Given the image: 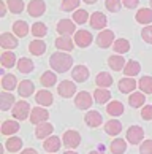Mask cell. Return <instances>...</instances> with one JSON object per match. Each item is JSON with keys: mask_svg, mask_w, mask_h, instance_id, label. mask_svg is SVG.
<instances>
[{"mask_svg": "<svg viewBox=\"0 0 152 154\" xmlns=\"http://www.w3.org/2000/svg\"><path fill=\"white\" fill-rule=\"evenodd\" d=\"M109 149H111L112 154H124V152H125V149H127V141L122 140V138H116L111 143Z\"/></svg>", "mask_w": 152, "mask_h": 154, "instance_id": "obj_36", "label": "cell"}, {"mask_svg": "<svg viewBox=\"0 0 152 154\" xmlns=\"http://www.w3.org/2000/svg\"><path fill=\"white\" fill-rule=\"evenodd\" d=\"M21 154H38L37 149H33V148H27V149H24Z\"/></svg>", "mask_w": 152, "mask_h": 154, "instance_id": "obj_52", "label": "cell"}, {"mask_svg": "<svg viewBox=\"0 0 152 154\" xmlns=\"http://www.w3.org/2000/svg\"><path fill=\"white\" fill-rule=\"evenodd\" d=\"M64 143V141H60L59 137H48L46 141H43V148L46 149L48 152H55L60 149V145Z\"/></svg>", "mask_w": 152, "mask_h": 154, "instance_id": "obj_18", "label": "cell"}, {"mask_svg": "<svg viewBox=\"0 0 152 154\" xmlns=\"http://www.w3.org/2000/svg\"><path fill=\"white\" fill-rule=\"evenodd\" d=\"M27 11H29V14L33 16V18H38V16L44 14V11H46V3H44L43 0H32V2L27 5Z\"/></svg>", "mask_w": 152, "mask_h": 154, "instance_id": "obj_10", "label": "cell"}, {"mask_svg": "<svg viewBox=\"0 0 152 154\" xmlns=\"http://www.w3.org/2000/svg\"><path fill=\"white\" fill-rule=\"evenodd\" d=\"M8 10L14 14H19L24 11V0H7Z\"/></svg>", "mask_w": 152, "mask_h": 154, "instance_id": "obj_39", "label": "cell"}, {"mask_svg": "<svg viewBox=\"0 0 152 154\" xmlns=\"http://www.w3.org/2000/svg\"><path fill=\"white\" fill-rule=\"evenodd\" d=\"M40 81H41V84H43L44 88H52L54 84L57 83V76H55V73H52L51 70H48V72H44L43 75H41Z\"/></svg>", "mask_w": 152, "mask_h": 154, "instance_id": "obj_32", "label": "cell"}, {"mask_svg": "<svg viewBox=\"0 0 152 154\" xmlns=\"http://www.w3.org/2000/svg\"><path fill=\"white\" fill-rule=\"evenodd\" d=\"M135 19H136V22H139V24L151 26V22H152V10L151 8H141V10H138L136 14H135Z\"/></svg>", "mask_w": 152, "mask_h": 154, "instance_id": "obj_17", "label": "cell"}, {"mask_svg": "<svg viewBox=\"0 0 152 154\" xmlns=\"http://www.w3.org/2000/svg\"><path fill=\"white\" fill-rule=\"evenodd\" d=\"M0 46L3 49H13V48L18 46V40H16V37L13 33L5 32V33H2V37H0Z\"/></svg>", "mask_w": 152, "mask_h": 154, "instance_id": "obj_16", "label": "cell"}, {"mask_svg": "<svg viewBox=\"0 0 152 154\" xmlns=\"http://www.w3.org/2000/svg\"><path fill=\"white\" fill-rule=\"evenodd\" d=\"M49 64L54 72L57 73H65L68 72L73 65V57L67 53H54L49 57Z\"/></svg>", "mask_w": 152, "mask_h": 154, "instance_id": "obj_1", "label": "cell"}, {"mask_svg": "<svg viewBox=\"0 0 152 154\" xmlns=\"http://www.w3.org/2000/svg\"><path fill=\"white\" fill-rule=\"evenodd\" d=\"M122 3L125 5L128 10H133V8H136V7H138L139 0H122Z\"/></svg>", "mask_w": 152, "mask_h": 154, "instance_id": "obj_50", "label": "cell"}, {"mask_svg": "<svg viewBox=\"0 0 152 154\" xmlns=\"http://www.w3.org/2000/svg\"><path fill=\"white\" fill-rule=\"evenodd\" d=\"M84 122H86L89 127H98V125H101V122H103V118H101V115L98 111L91 110L89 113L84 115Z\"/></svg>", "mask_w": 152, "mask_h": 154, "instance_id": "obj_13", "label": "cell"}, {"mask_svg": "<svg viewBox=\"0 0 152 154\" xmlns=\"http://www.w3.org/2000/svg\"><path fill=\"white\" fill-rule=\"evenodd\" d=\"M57 91H59V95H60V97L70 99V97L75 95V92H76V86H75V83H73V81H68V79H65V81H62V83L59 84Z\"/></svg>", "mask_w": 152, "mask_h": 154, "instance_id": "obj_11", "label": "cell"}, {"mask_svg": "<svg viewBox=\"0 0 152 154\" xmlns=\"http://www.w3.org/2000/svg\"><path fill=\"white\" fill-rule=\"evenodd\" d=\"M0 129H2V134L3 135H13V134L18 132L21 127H19V124L16 122L14 119H10V121H3Z\"/></svg>", "mask_w": 152, "mask_h": 154, "instance_id": "obj_27", "label": "cell"}, {"mask_svg": "<svg viewBox=\"0 0 152 154\" xmlns=\"http://www.w3.org/2000/svg\"><path fill=\"white\" fill-rule=\"evenodd\" d=\"M105 5H106V10L108 11L116 13V11H119L121 7H122V0H106Z\"/></svg>", "mask_w": 152, "mask_h": 154, "instance_id": "obj_46", "label": "cell"}, {"mask_svg": "<svg viewBox=\"0 0 152 154\" xmlns=\"http://www.w3.org/2000/svg\"><path fill=\"white\" fill-rule=\"evenodd\" d=\"M92 102H94V97L87 92V91H81L78 92V95L75 97V105L78 110H89L92 106Z\"/></svg>", "mask_w": 152, "mask_h": 154, "instance_id": "obj_2", "label": "cell"}, {"mask_svg": "<svg viewBox=\"0 0 152 154\" xmlns=\"http://www.w3.org/2000/svg\"><path fill=\"white\" fill-rule=\"evenodd\" d=\"M13 30H14V35H18V37H27V33H29V24L25 21H16L13 24Z\"/></svg>", "mask_w": 152, "mask_h": 154, "instance_id": "obj_35", "label": "cell"}, {"mask_svg": "<svg viewBox=\"0 0 152 154\" xmlns=\"http://www.w3.org/2000/svg\"><path fill=\"white\" fill-rule=\"evenodd\" d=\"M106 16L101 13V11H95V13L91 14V27L92 29H97V30H101L103 27H106Z\"/></svg>", "mask_w": 152, "mask_h": 154, "instance_id": "obj_12", "label": "cell"}, {"mask_svg": "<svg viewBox=\"0 0 152 154\" xmlns=\"http://www.w3.org/2000/svg\"><path fill=\"white\" fill-rule=\"evenodd\" d=\"M30 113V105L27 103L25 100H19L14 103V108H13V116L16 119H19V121H22V119H27V116H29Z\"/></svg>", "mask_w": 152, "mask_h": 154, "instance_id": "obj_3", "label": "cell"}, {"mask_svg": "<svg viewBox=\"0 0 152 154\" xmlns=\"http://www.w3.org/2000/svg\"><path fill=\"white\" fill-rule=\"evenodd\" d=\"M143 137H144L143 127H139V125H132V127H128V130H127V140L130 141V145H138L139 141L143 140Z\"/></svg>", "mask_w": 152, "mask_h": 154, "instance_id": "obj_8", "label": "cell"}, {"mask_svg": "<svg viewBox=\"0 0 152 154\" xmlns=\"http://www.w3.org/2000/svg\"><path fill=\"white\" fill-rule=\"evenodd\" d=\"M16 83H18V79H16L14 75H11V73H8V75H5L2 78V88L5 91H13L16 88Z\"/></svg>", "mask_w": 152, "mask_h": 154, "instance_id": "obj_38", "label": "cell"}, {"mask_svg": "<svg viewBox=\"0 0 152 154\" xmlns=\"http://www.w3.org/2000/svg\"><path fill=\"white\" fill-rule=\"evenodd\" d=\"M139 89L144 94H152V76H143L139 79Z\"/></svg>", "mask_w": 152, "mask_h": 154, "instance_id": "obj_45", "label": "cell"}, {"mask_svg": "<svg viewBox=\"0 0 152 154\" xmlns=\"http://www.w3.org/2000/svg\"><path fill=\"white\" fill-rule=\"evenodd\" d=\"M62 140H64V145L67 148H71L73 149V148H78V145L81 143V135L76 130H67V132H64Z\"/></svg>", "mask_w": 152, "mask_h": 154, "instance_id": "obj_5", "label": "cell"}, {"mask_svg": "<svg viewBox=\"0 0 152 154\" xmlns=\"http://www.w3.org/2000/svg\"><path fill=\"white\" fill-rule=\"evenodd\" d=\"M95 83H97V86L98 88H105V89H108L111 84H112V78L109 73H106V72H101L97 75V78H95Z\"/></svg>", "mask_w": 152, "mask_h": 154, "instance_id": "obj_30", "label": "cell"}, {"mask_svg": "<svg viewBox=\"0 0 152 154\" xmlns=\"http://www.w3.org/2000/svg\"><path fill=\"white\" fill-rule=\"evenodd\" d=\"M29 51L33 56H43L44 51H46V43L43 40H33L29 45Z\"/></svg>", "mask_w": 152, "mask_h": 154, "instance_id": "obj_26", "label": "cell"}, {"mask_svg": "<svg viewBox=\"0 0 152 154\" xmlns=\"http://www.w3.org/2000/svg\"><path fill=\"white\" fill-rule=\"evenodd\" d=\"M141 118L144 119V121H151V119H152V105L143 106V110H141Z\"/></svg>", "mask_w": 152, "mask_h": 154, "instance_id": "obj_48", "label": "cell"}, {"mask_svg": "<svg viewBox=\"0 0 152 154\" xmlns=\"http://www.w3.org/2000/svg\"><path fill=\"white\" fill-rule=\"evenodd\" d=\"M82 2L87 5H94V3H97V0H82Z\"/></svg>", "mask_w": 152, "mask_h": 154, "instance_id": "obj_53", "label": "cell"}, {"mask_svg": "<svg viewBox=\"0 0 152 154\" xmlns=\"http://www.w3.org/2000/svg\"><path fill=\"white\" fill-rule=\"evenodd\" d=\"M95 42H97V45L100 48H109L111 45H114V33L108 29H103L97 35Z\"/></svg>", "mask_w": 152, "mask_h": 154, "instance_id": "obj_4", "label": "cell"}, {"mask_svg": "<svg viewBox=\"0 0 152 154\" xmlns=\"http://www.w3.org/2000/svg\"><path fill=\"white\" fill-rule=\"evenodd\" d=\"M125 59L122 57L121 54H114V56H111V57L108 59V65H109V68L111 70H114V72H121V70H124V67H125Z\"/></svg>", "mask_w": 152, "mask_h": 154, "instance_id": "obj_22", "label": "cell"}, {"mask_svg": "<svg viewBox=\"0 0 152 154\" xmlns=\"http://www.w3.org/2000/svg\"><path fill=\"white\" fill-rule=\"evenodd\" d=\"M33 91H35V86H33V83L30 79H24V81L19 83L18 86V92L21 97H30L33 94Z\"/></svg>", "mask_w": 152, "mask_h": 154, "instance_id": "obj_23", "label": "cell"}, {"mask_svg": "<svg viewBox=\"0 0 152 154\" xmlns=\"http://www.w3.org/2000/svg\"><path fill=\"white\" fill-rule=\"evenodd\" d=\"M73 40H75V43L79 48H87L89 45L94 42V37H92V33L87 32V30H78L75 33V38Z\"/></svg>", "mask_w": 152, "mask_h": 154, "instance_id": "obj_9", "label": "cell"}, {"mask_svg": "<svg viewBox=\"0 0 152 154\" xmlns=\"http://www.w3.org/2000/svg\"><path fill=\"white\" fill-rule=\"evenodd\" d=\"M71 78L75 79L76 83H84L89 78V68L86 65H76L71 70Z\"/></svg>", "mask_w": 152, "mask_h": 154, "instance_id": "obj_14", "label": "cell"}, {"mask_svg": "<svg viewBox=\"0 0 152 154\" xmlns=\"http://www.w3.org/2000/svg\"><path fill=\"white\" fill-rule=\"evenodd\" d=\"M2 65L3 67H7V68H11V67H14L16 64V56L14 53H10V51H5V53H2Z\"/></svg>", "mask_w": 152, "mask_h": 154, "instance_id": "obj_41", "label": "cell"}, {"mask_svg": "<svg viewBox=\"0 0 152 154\" xmlns=\"http://www.w3.org/2000/svg\"><path fill=\"white\" fill-rule=\"evenodd\" d=\"M64 154H76V152H75V151H65Z\"/></svg>", "mask_w": 152, "mask_h": 154, "instance_id": "obj_55", "label": "cell"}, {"mask_svg": "<svg viewBox=\"0 0 152 154\" xmlns=\"http://www.w3.org/2000/svg\"><path fill=\"white\" fill-rule=\"evenodd\" d=\"M32 33L37 38H43L48 33V29H46V26H44L43 22H35V24L32 26Z\"/></svg>", "mask_w": 152, "mask_h": 154, "instance_id": "obj_44", "label": "cell"}, {"mask_svg": "<svg viewBox=\"0 0 152 154\" xmlns=\"http://www.w3.org/2000/svg\"><path fill=\"white\" fill-rule=\"evenodd\" d=\"M5 148H7L10 152H16L22 148V140L19 138V137H10V138L7 140V146Z\"/></svg>", "mask_w": 152, "mask_h": 154, "instance_id": "obj_37", "label": "cell"}, {"mask_svg": "<svg viewBox=\"0 0 152 154\" xmlns=\"http://www.w3.org/2000/svg\"><path fill=\"white\" fill-rule=\"evenodd\" d=\"M79 3H81V0H62L60 8L62 11H76Z\"/></svg>", "mask_w": 152, "mask_h": 154, "instance_id": "obj_42", "label": "cell"}, {"mask_svg": "<svg viewBox=\"0 0 152 154\" xmlns=\"http://www.w3.org/2000/svg\"><path fill=\"white\" fill-rule=\"evenodd\" d=\"M35 100H37V103L38 105H41V106H49V105H52L54 103V97L52 94L49 92V91H38L37 95H35Z\"/></svg>", "mask_w": 152, "mask_h": 154, "instance_id": "obj_15", "label": "cell"}, {"mask_svg": "<svg viewBox=\"0 0 152 154\" xmlns=\"http://www.w3.org/2000/svg\"><path fill=\"white\" fill-rule=\"evenodd\" d=\"M49 118V113L46 108L43 106H37L33 108V110L30 111V122L32 124H41V122H46Z\"/></svg>", "mask_w": 152, "mask_h": 154, "instance_id": "obj_7", "label": "cell"}, {"mask_svg": "<svg viewBox=\"0 0 152 154\" xmlns=\"http://www.w3.org/2000/svg\"><path fill=\"white\" fill-rule=\"evenodd\" d=\"M76 22L75 21H70V19H60L57 22V32L60 35H65V37H70L71 33H76Z\"/></svg>", "mask_w": 152, "mask_h": 154, "instance_id": "obj_6", "label": "cell"}, {"mask_svg": "<svg viewBox=\"0 0 152 154\" xmlns=\"http://www.w3.org/2000/svg\"><path fill=\"white\" fill-rule=\"evenodd\" d=\"M89 154H105V151H91Z\"/></svg>", "mask_w": 152, "mask_h": 154, "instance_id": "obj_54", "label": "cell"}, {"mask_svg": "<svg viewBox=\"0 0 152 154\" xmlns=\"http://www.w3.org/2000/svg\"><path fill=\"white\" fill-rule=\"evenodd\" d=\"M128 103L132 108H139L146 103V97L143 92H132L130 99H128Z\"/></svg>", "mask_w": 152, "mask_h": 154, "instance_id": "obj_31", "label": "cell"}, {"mask_svg": "<svg viewBox=\"0 0 152 154\" xmlns=\"http://www.w3.org/2000/svg\"><path fill=\"white\" fill-rule=\"evenodd\" d=\"M139 152H141V154H152V140L143 141L141 148H139Z\"/></svg>", "mask_w": 152, "mask_h": 154, "instance_id": "obj_49", "label": "cell"}, {"mask_svg": "<svg viewBox=\"0 0 152 154\" xmlns=\"http://www.w3.org/2000/svg\"><path fill=\"white\" fill-rule=\"evenodd\" d=\"M149 3H151V7H152V0H149Z\"/></svg>", "mask_w": 152, "mask_h": 154, "instance_id": "obj_56", "label": "cell"}, {"mask_svg": "<svg viewBox=\"0 0 152 154\" xmlns=\"http://www.w3.org/2000/svg\"><path fill=\"white\" fill-rule=\"evenodd\" d=\"M14 103H16L14 97L10 92H2V95H0V108H2V111H8Z\"/></svg>", "mask_w": 152, "mask_h": 154, "instance_id": "obj_29", "label": "cell"}, {"mask_svg": "<svg viewBox=\"0 0 152 154\" xmlns=\"http://www.w3.org/2000/svg\"><path fill=\"white\" fill-rule=\"evenodd\" d=\"M106 111H108V115H111V116H121L124 113V105L119 100H112L111 103H108V106H106Z\"/></svg>", "mask_w": 152, "mask_h": 154, "instance_id": "obj_33", "label": "cell"}, {"mask_svg": "<svg viewBox=\"0 0 152 154\" xmlns=\"http://www.w3.org/2000/svg\"><path fill=\"white\" fill-rule=\"evenodd\" d=\"M105 132L108 135H112V137L119 135L122 132V124L117 119H111V121H108L105 124Z\"/></svg>", "mask_w": 152, "mask_h": 154, "instance_id": "obj_24", "label": "cell"}, {"mask_svg": "<svg viewBox=\"0 0 152 154\" xmlns=\"http://www.w3.org/2000/svg\"><path fill=\"white\" fill-rule=\"evenodd\" d=\"M52 124H48V122H41V124H37V129H35V137L37 138H48V137L52 134Z\"/></svg>", "mask_w": 152, "mask_h": 154, "instance_id": "obj_20", "label": "cell"}, {"mask_svg": "<svg viewBox=\"0 0 152 154\" xmlns=\"http://www.w3.org/2000/svg\"><path fill=\"white\" fill-rule=\"evenodd\" d=\"M7 10H8V5H5V3L2 2V3H0V14L5 16V14H7Z\"/></svg>", "mask_w": 152, "mask_h": 154, "instance_id": "obj_51", "label": "cell"}, {"mask_svg": "<svg viewBox=\"0 0 152 154\" xmlns=\"http://www.w3.org/2000/svg\"><path fill=\"white\" fill-rule=\"evenodd\" d=\"M55 48L59 51H71L75 48V43L70 37H65V35H60L59 38H55Z\"/></svg>", "mask_w": 152, "mask_h": 154, "instance_id": "obj_19", "label": "cell"}, {"mask_svg": "<svg viewBox=\"0 0 152 154\" xmlns=\"http://www.w3.org/2000/svg\"><path fill=\"white\" fill-rule=\"evenodd\" d=\"M16 67H18V70L21 73H30L33 70V62L30 59H27V57H22V59L18 60V65Z\"/></svg>", "mask_w": 152, "mask_h": 154, "instance_id": "obj_40", "label": "cell"}, {"mask_svg": "<svg viewBox=\"0 0 152 154\" xmlns=\"http://www.w3.org/2000/svg\"><path fill=\"white\" fill-rule=\"evenodd\" d=\"M141 37L146 43H152V26H148L141 30Z\"/></svg>", "mask_w": 152, "mask_h": 154, "instance_id": "obj_47", "label": "cell"}, {"mask_svg": "<svg viewBox=\"0 0 152 154\" xmlns=\"http://www.w3.org/2000/svg\"><path fill=\"white\" fill-rule=\"evenodd\" d=\"M109 99H111V92H109L108 89H105V88L95 89V92H94V100L97 102V103L103 105V103H106V102H109Z\"/></svg>", "mask_w": 152, "mask_h": 154, "instance_id": "obj_25", "label": "cell"}, {"mask_svg": "<svg viewBox=\"0 0 152 154\" xmlns=\"http://www.w3.org/2000/svg\"><path fill=\"white\" fill-rule=\"evenodd\" d=\"M136 89V81L133 78L127 76V78H122L119 81V91L122 94H128V92H133Z\"/></svg>", "mask_w": 152, "mask_h": 154, "instance_id": "obj_21", "label": "cell"}, {"mask_svg": "<svg viewBox=\"0 0 152 154\" xmlns=\"http://www.w3.org/2000/svg\"><path fill=\"white\" fill-rule=\"evenodd\" d=\"M139 70H141V64L136 60H128L125 67H124V73H125V76H136Z\"/></svg>", "mask_w": 152, "mask_h": 154, "instance_id": "obj_28", "label": "cell"}, {"mask_svg": "<svg viewBox=\"0 0 152 154\" xmlns=\"http://www.w3.org/2000/svg\"><path fill=\"white\" fill-rule=\"evenodd\" d=\"M112 48H114V53H119V54L128 53V51H130V42L125 40V38H119V40L114 42Z\"/></svg>", "mask_w": 152, "mask_h": 154, "instance_id": "obj_34", "label": "cell"}, {"mask_svg": "<svg viewBox=\"0 0 152 154\" xmlns=\"http://www.w3.org/2000/svg\"><path fill=\"white\" fill-rule=\"evenodd\" d=\"M73 21H75L76 24H84V22L89 21V13L86 10H79V8H78L75 13H73Z\"/></svg>", "mask_w": 152, "mask_h": 154, "instance_id": "obj_43", "label": "cell"}]
</instances>
